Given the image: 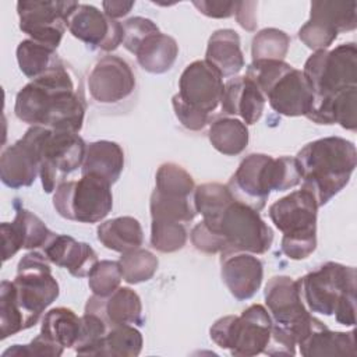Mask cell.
<instances>
[{
	"instance_id": "1",
	"label": "cell",
	"mask_w": 357,
	"mask_h": 357,
	"mask_svg": "<svg viewBox=\"0 0 357 357\" xmlns=\"http://www.w3.org/2000/svg\"><path fill=\"white\" fill-rule=\"evenodd\" d=\"M15 116L31 126L79 132L85 103L64 64L22 86L14 105Z\"/></svg>"
},
{
	"instance_id": "2",
	"label": "cell",
	"mask_w": 357,
	"mask_h": 357,
	"mask_svg": "<svg viewBox=\"0 0 357 357\" xmlns=\"http://www.w3.org/2000/svg\"><path fill=\"white\" fill-rule=\"evenodd\" d=\"M303 185L318 208L343 190L356 169L357 151L351 141L326 137L304 145L296 156Z\"/></svg>"
},
{
	"instance_id": "3",
	"label": "cell",
	"mask_w": 357,
	"mask_h": 357,
	"mask_svg": "<svg viewBox=\"0 0 357 357\" xmlns=\"http://www.w3.org/2000/svg\"><path fill=\"white\" fill-rule=\"evenodd\" d=\"M297 282L311 312L335 315L346 326L356 324V268L326 262Z\"/></svg>"
},
{
	"instance_id": "4",
	"label": "cell",
	"mask_w": 357,
	"mask_h": 357,
	"mask_svg": "<svg viewBox=\"0 0 357 357\" xmlns=\"http://www.w3.org/2000/svg\"><path fill=\"white\" fill-rule=\"evenodd\" d=\"M317 211L314 197L297 190L269 206V218L283 233L282 252L290 259H304L317 248Z\"/></svg>"
},
{
	"instance_id": "5",
	"label": "cell",
	"mask_w": 357,
	"mask_h": 357,
	"mask_svg": "<svg viewBox=\"0 0 357 357\" xmlns=\"http://www.w3.org/2000/svg\"><path fill=\"white\" fill-rule=\"evenodd\" d=\"M272 318L261 304H252L241 315L219 318L209 329L211 339L222 349H229L231 356L252 357L265 353L271 335Z\"/></svg>"
},
{
	"instance_id": "6",
	"label": "cell",
	"mask_w": 357,
	"mask_h": 357,
	"mask_svg": "<svg viewBox=\"0 0 357 357\" xmlns=\"http://www.w3.org/2000/svg\"><path fill=\"white\" fill-rule=\"evenodd\" d=\"M11 284L14 298L26 319L28 328L39 321L43 311L60 293L49 261L39 251H31L20 259L17 275Z\"/></svg>"
},
{
	"instance_id": "7",
	"label": "cell",
	"mask_w": 357,
	"mask_h": 357,
	"mask_svg": "<svg viewBox=\"0 0 357 357\" xmlns=\"http://www.w3.org/2000/svg\"><path fill=\"white\" fill-rule=\"evenodd\" d=\"M53 206L64 219L98 223L112 211V184L96 174H82L79 180L64 181L56 188Z\"/></svg>"
},
{
	"instance_id": "8",
	"label": "cell",
	"mask_w": 357,
	"mask_h": 357,
	"mask_svg": "<svg viewBox=\"0 0 357 357\" xmlns=\"http://www.w3.org/2000/svg\"><path fill=\"white\" fill-rule=\"evenodd\" d=\"M264 296L273 328L291 339L296 346L322 324L307 311L298 282L290 276L271 278Z\"/></svg>"
},
{
	"instance_id": "9",
	"label": "cell",
	"mask_w": 357,
	"mask_h": 357,
	"mask_svg": "<svg viewBox=\"0 0 357 357\" xmlns=\"http://www.w3.org/2000/svg\"><path fill=\"white\" fill-rule=\"evenodd\" d=\"M86 145L78 132L59 131L40 126L39 176L43 190L50 194L66 177L82 166Z\"/></svg>"
},
{
	"instance_id": "10",
	"label": "cell",
	"mask_w": 357,
	"mask_h": 357,
	"mask_svg": "<svg viewBox=\"0 0 357 357\" xmlns=\"http://www.w3.org/2000/svg\"><path fill=\"white\" fill-rule=\"evenodd\" d=\"M303 74L308 79L314 98L335 95L357 86L356 43H342L332 50H317L305 61Z\"/></svg>"
},
{
	"instance_id": "11",
	"label": "cell",
	"mask_w": 357,
	"mask_h": 357,
	"mask_svg": "<svg viewBox=\"0 0 357 357\" xmlns=\"http://www.w3.org/2000/svg\"><path fill=\"white\" fill-rule=\"evenodd\" d=\"M206 225L223 237L226 251L264 254L273 241V233L259 213L234 199L215 222Z\"/></svg>"
},
{
	"instance_id": "12",
	"label": "cell",
	"mask_w": 357,
	"mask_h": 357,
	"mask_svg": "<svg viewBox=\"0 0 357 357\" xmlns=\"http://www.w3.org/2000/svg\"><path fill=\"white\" fill-rule=\"evenodd\" d=\"M77 4V1L60 0L18 1L20 29L32 40L56 50L67 28V18Z\"/></svg>"
},
{
	"instance_id": "13",
	"label": "cell",
	"mask_w": 357,
	"mask_h": 357,
	"mask_svg": "<svg viewBox=\"0 0 357 357\" xmlns=\"http://www.w3.org/2000/svg\"><path fill=\"white\" fill-rule=\"evenodd\" d=\"M226 185L234 201L259 212L276 190V158L265 153L245 156Z\"/></svg>"
},
{
	"instance_id": "14",
	"label": "cell",
	"mask_w": 357,
	"mask_h": 357,
	"mask_svg": "<svg viewBox=\"0 0 357 357\" xmlns=\"http://www.w3.org/2000/svg\"><path fill=\"white\" fill-rule=\"evenodd\" d=\"M223 77L206 60L188 64L178 79V99L194 110L211 114L220 103Z\"/></svg>"
},
{
	"instance_id": "15",
	"label": "cell",
	"mask_w": 357,
	"mask_h": 357,
	"mask_svg": "<svg viewBox=\"0 0 357 357\" xmlns=\"http://www.w3.org/2000/svg\"><path fill=\"white\" fill-rule=\"evenodd\" d=\"M67 29L92 49L112 52L123 43V25L91 4H77L67 18Z\"/></svg>"
},
{
	"instance_id": "16",
	"label": "cell",
	"mask_w": 357,
	"mask_h": 357,
	"mask_svg": "<svg viewBox=\"0 0 357 357\" xmlns=\"http://www.w3.org/2000/svg\"><path fill=\"white\" fill-rule=\"evenodd\" d=\"M40 126H32L22 138L3 149L0 178L10 188L29 187L39 174Z\"/></svg>"
},
{
	"instance_id": "17",
	"label": "cell",
	"mask_w": 357,
	"mask_h": 357,
	"mask_svg": "<svg viewBox=\"0 0 357 357\" xmlns=\"http://www.w3.org/2000/svg\"><path fill=\"white\" fill-rule=\"evenodd\" d=\"M135 88V75L130 64L119 56H105L96 61L88 75V91L99 103H117L128 98Z\"/></svg>"
},
{
	"instance_id": "18",
	"label": "cell",
	"mask_w": 357,
	"mask_h": 357,
	"mask_svg": "<svg viewBox=\"0 0 357 357\" xmlns=\"http://www.w3.org/2000/svg\"><path fill=\"white\" fill-rule=\"evenodd\" d=\"M220 275L230 294L236 300L244 301L259 290L264 266L251 252L225 251L220 254Z\"/></svg>"
},
{
	"instance_id": "19",
	"label": "cell",
	"mask_w": 357,
	"mask_h": 357,
	"mask_svg": "<svg viewBox=\"0 0 357 357\" xmlns=\"http://www.w3.org/2000/svg\"><path fill=\"white\" fill-rule=\"evenodd\" d=\"M0 230L3 262L14 257L21 248H43L56 234L42 222V219L26 209H18L14 220L11 223H1Z\"/></svg>"
},
{
	"instance_id": "20",
	"label": "cell",
	"mask_w": 357,
	"mask_h": 357,
	"mask_svg": "<svg viewBox=\"0 0 357 357\" xmlns=\"http://www.w3.org/2000/svg\"><path fill=\"white\" fill-rule=\"evenodd\" d=\"M265 99L279 114L297 117L307 116L314 100V92L303 71L290 67L268 89Z\"/></svg>"
},
{
	"instance_id": "21",
	"label": "cell",
	"mask_w": 357,
	"mask_h": 357,
	"mask_svg": "<svg viewBox=\"0 0 357 357\" xmlns=\"http://www.w3.org/2000/svg\"><path fill=\"white\" fill-rule=\"evenodd\" d=\"M85 312L100 317L112 325H144L142 303L139 296L130 287H119L106 297L92 296L88 298Z\"/></svg>"
},
{
	"instance_id": "22",
	"label": "cell",
	"mask_w": 357,
	"mask_h": 357,
	"mask_svg": "<svg viewBox=\"0 0 357 357\" xmlns=\"http://www.w3.org/2000/svg\"><path fill=\"white\" fill-rule=\"evenodd\" d=\"M46 259L60 268H66L75 278H88L99 262L95 250L67 234H54L42 248Z\"/></svg>"
},
{
	"instance_id": "23",
	"label": "cell",
	"mask_w": 357,
	"mask_h": 357,
	"mask_svg": "<svg viewBox=\"0 0 357 357\" xmlns=\"http://www.w3.org/2000/svg\"><path fill=\"white\" fill-rule=\"evenodd\" d=\"M266 99L248 77H233L225 86L220 99L222 112L229 116H240L243 123H257L264 112Z\"/></svg>"
},
{
	"instance_id": "24",
	"label": "cell",
	"mask_w": 357,
	"mask_h": 357,
	"mask_svg": "<svg viewBox=\"0 0 357 357\" xmlns=\"http://www.w3.org/2000/svg\"><path fill=\"white\" fill-rule=\"evenodd\" d=\"M317 124H340L343 128H357V86L346 88L335 95L314 98L305 116Z\"/></svg>"
},
{
	"instance_id": "25",
	"label": "cell",
	"mask_w": 357,
	"mask_h": 357,
	"mask_svg": "<svg viewBox=\"0 0 357 357\" xmlns=\"http://www.w3.org/2000/svg\"><path fill=\"white\" fill-rule=\"evenodd\" d=\"M205 60L212 64L222 77H236L244 67L238 33L233 29L215 31L208 40Z\"/></svg>"
},
{
	"instance_id": "26",
	"label": "cell",
	"mask_w": 357,
	"mask_h": 357,
	"mask_svg": "<svg viewBox=\"0 0 357 357\" xmlns=\"http://www.w3.org/2000/svg\"><path fill=\"white\" fill-rule=\"evenodd\" d=\"M124 169V152L113 141H95L86 145L81 174H96L114 184Z\"/></svg>"
},
{
	"instance_id": "27",
	"label": "cell",
	"mask_w": 357,
	"mask_h": 357,
	"mask_svg": "<svg viewBox=\"0 0 357 357\" xmlns=\"http://www.w3.org/2000/svg\"><path fill=\"white\" fill-rule=\"evenodd\" d=\"M134 56H137L138 64L145 71L163 74L174 64L178 56V45L172 36L156 31L139 43Z\"/></svg>"
},
{
	"instance_id": "28",
	"label": "cell",
	"mask_w": 357,
	"mask_h": 357,
	"mask_svg": "<svg viewBox=\"0 0 357 357\" xmlns=\"http://www.w3.org/2000/svg\"><path fill=\"white\" fill-rule=\"evenodd\" d=\"M304 357L315 356H356V336L351 332H333L325 324L314 329L300 344Z\"/></svg>"
},
{
	"instance_id": "29",
	"label": "cell",
	"mask_w": 357,
	"mask_h": 357,
	"mask_svg": "<svg viewBox=\"0 0 357 357\" xmlns=\"http://www.w3.org/2000/svg\"><path fill=\"white\" fill-rule=\"evenodd\" d=\"M98 240L107 248L120 254L139 248L144 241L141 223L132 216H119L100 223L96 229Z\"/></svg>"
},
{
	"instance_id": "30",
	"label": "cell",
	"mask_w": 357,
	"mask_h": 357,
	"mask_svg": "<svg viewBox=\"0 0 357 357\" xmlns=\"http://www.w3.org/2000/svg\"><path fill=\"white\" fill-rule=\"evenodd\" d=\"M310 21L335 32L353 31L357 26V3L354 0H319L311 3Z\"/></svg>"
},
{
	"instance_id": "31",
	"label": "cell",
	"mask_w": 357,
	"mask_h": 357,
	"mask_svg": "<svg viewBox=\"0 0 357 357\" xmlns=\"http://www.w3.org/2000/svg\"><path fill=\"white\" fill-rule=\"evenodd\" d=\"M212 146L227 156L240 155L248 145L247 124L238 119L220 117L212 121L208 132Z\"/></svg>"
},
{
	"instance_id": "32",
	"label": "cell",
	"mask_w": 357,
	"mask_h": 357,
	"mask_svg": "<svg viewBox=\"0 0 357 357\" xmlns=\"http://www.w3.org/2000/svg\"><path fill=\"white\" fill-rule=\"evenodd\" d=\"M79 325L81 317H77L74 311L66 307H56L45 314L40 335L63 349H70L77 342Z\"/></svg>"
},
{
	"instance_id": "33",
	"label": "cell",
	"mask_w": 357,
	"mask_h": 357,
	"mask_svg": "<svg viewBox=\"0 0 357 357\" xmlns=\"http://www.w3.org/2000/svg\"><path fill=\"white\" fill-rule=\"evenodd\" d=\"M17 61L22 74L31 81L63 64L54 49L32 39L20 42L17 46Z\"/></svg>"
},
{
	"instance_id": "34",
	"label": "cell",
	"mask_w": 357,
	"mask_h": 357,
	"mask_svg": "<svg viewBox=\"0 0 357 357\" xmlns=\"http://www.w3.org/2000/svg\"><path fill=\"white\" fill-rule=\"evenodd\" d=\"M149 209L152 219L172 220L183 225L190 223L197 215L191 197L166 195L158 190H153L151 194Z\"/></svg>"
},
{
	"instance_id": "35",
	"label": "cell",
	"mask_w": 357,
	"mask_h": 357,
	"mask_svg": "<svg viewBox=\"0 0 357 357\" xmlns=\"http://www.w3.org/2000/svg\"><path fill=\"white\" fill-rule=\"evenodd\" d=\"M192 195L195 211L202 215V220L206 223L215 222L233 201L227 185L220 183H204L195 187Z\"/></svg>"
},
{
	"instance_id": "36",
	"label": "cell",
	"mask_w": 357,
	"mask_h": 357,
	"mask_svg": "<svg viewBox=\"0 0 357 357\" xmlns=\"http://www.w3.org/2000/svg\"><path fill=\"white\" fill-rule=\"evenodd\" d=\"M142 343V335L134 325H112L107 328L100 356L135 357L141 353Z\"/></svg>"
},
{
	"instance_id": "37",
	"label": "cell",
	"mask_w": 357,
	"mask_h": 357,
	"mask_svg": "<svg viewBox=\"0 0 357 357\" xmlns=\"http://www.w3.org/2000/svg\"><path fill=\"white\" fill-rule=\"evenodd\" d=\"M119 264L123 279L127 283L137 284L149 280L155 275L159 261L151 251L135 248L121 254Z\"/></svg>"
},
{
	"instance_id": "38",
	"label": "cell",
	"mask_w": 357,
	"mask_h": 357,
	"mask_svg": "<svg viewBox=\"0 0 357 357\" xmlns=\"http://www.w3.org/2000/svg\"><path fill=\"white\" fill-rule=\"evenodd\" d=\"M109 325L98 315L85 312L81 317L79 333L74 350L81 356H100Z\"/></svg>"
},
{
	"instance_id": "39",
	"label": "cell",
	"mask_w": 357,
	"mask_h": 357,
	"mask_svg": "<svg viewBox=\"0 0 357 357\" xmlns=\"http://www.w3.org/2000/svg\"><path fill=\"white\" fill-rule=\"evenodd\" d=\"M289 46L290 38L286 32L276 28H265L252 39V61L283 60L289 52Z\"/></svg>"
},
{
	"instance_id": "40",
	"label": "cell",
	"mask_w": 357,
	"mask_h": 357,
	"mask_svg": "<svg viewBox=\"0 0 357 357\" xmlns=\"http://www.w3.org/2000/svg\"><path fill=\"white\" fill-rule=\"evenodd\" d=\"M159 192L176 197H191L195 190L191 174L176 163H163L156 172V188Z\"/></svg>"
},
{
	"instance_id": "41",
	"label": "cell",
	"mask_w": 357,
	"mask_h": 357,
	"mask_svg": "<svg viewBox=\"0 0 357 357\" xmlns=\"http://www.w3.org/2000/svg\"><path fill=\"white\" fill-rule=\"evenodd\" d=\"M0 324L1 339L28 329L26 319L14 298L10 280H3L0 284Z\"/></svg>"
},
{
	"instance_id": "42",
	"label": "cell",
	"mask_w": 357,
	"mask_h": 357,
	"mask_svg": "<svg viewBox=\"0 0 357 357\" xmlns=\"http://www.w3.org/2000/svg\"><path fill=\"white\" fill-rule=\"evenodd\" d=\"M185 225L172 220L152 219L151 244L160 252H174L184 247L187 241Z\"/></svg>"
},
{
	"instance_id": "43",
	"label": "cell",
	"mask_w": 357,
	"mask_h": 357,
	"mask_svg": "<svg viewBox=\"0 0 357 357\" xmlns=\"http://www.w3.org/2000/svg\"><path fill=\"white\" fill-rule=\"evenodd\" d=\"M89 289L95 296L106 297L120 287L123 279L119 261H99L89 273Z\"/></svg>"
},
{
	"instance_id": "44",
	"label": "cell",
	"mask_w": 357,
	"mask_h": 357,
	"mask_svg": "<svg viewBox=\"0 0 357 357\" xmlns=\"http://www.w3.org/2000/svg\"><path fill=\"white\" fill-rule=\"evenodd\" d=\"M123 46L134 54L135 49L139 46V43L151 33L159 31L158 25L144 17H132L124 21L123 24Z\"/></svg>"
},
{
	"instance_id": "45",
	"label": "cell",
	"mask_w": 357,
	"mask_h": 357,
	"mask_svg": "<svg viewBox=\"0 0 357 357\" xmlns=\"http://www.w3.org/2000/svg\"><path fill=\"white\" fill-rule=\"evenodd\" d=\"M298 38L307 47L317 52V50L328 49L337 38V32L308 20L300 28Z\"/></svg>"
},
{
	"instance_id": "46",
	"label": "cell",
	"mask_w": 357,
	"mask_h": 357,
	"mask_svg": "<svg viewBox=\"0 0 357 357\" xmlns=\"http://www.w3.org/2000/svg\"><path fill=\"white\" fill-rule=\"evenodd\" d=\"M191 243L192 245L202 252L216 254L226 251V243L223 237L213 229H211L205 222H199L191 230Z\"/></svg>"
},
{
	"instance_id": "47",
	"label": "cell",
	"mask_w": 357,
	"mask_h": 357,
	"mask_svg": "<svg viewBox=\"0 0 357 357\" xmlns=\"http://www.w3.org/2000/svg\"><path fill=\"white\" fill-rule=\"evenodd\" d=\"M172 105L176 113V117L178 119V121L188 130L192 131H199L202 130L209 120V114L201 113L198 110L191 109L190 106H187L185 103H183L177 95L173 96L172 99Z\"/></svg>"
},
{
	"instance_id": "48",
	"label": "cell",
	"mask_w": 357,
	"mask_h": 357,
	"mask_svg": "<svg viewBox=\"0 0 357 357\" xmlns=\"http://www.w3.org/2000/svg\"><path fill=\"white\" fill-rule=\"evenodd\" d=\"M237 1H222V0H201V1H192V4L198 8L199 13H202L206 17L211 18H229L234 14Z\"/></svg>"
},
{
	"instance_id": "49",
	"label": "cell",
	"mask_w": 357,
	"mask_h": 357,
	"mask_svg": "<svg viewBox=\"0 0 357 357\" xmlns=\"http://www.w3.org/2000/svg\"><path fill=\"white\" fill-rule=\"evenodd\" d=\"M257 6L258 4L255 1H237L236 3L234 15L241 28H244L247 31L255 29V26H257V15H255Z\"/></svg>"
},
{
	"instance_id": "50",
	"label": "cell",
	"mask_w": 357,
	"mask_h": 357,
	"mask_svg": "<svg viewBox=\"0 0 357 357\" xmlns=\"http://www.w3.org/2000/svg\"><path fill=\"white\" fill-rule=\"evenodd\" d=\"M103 7V13L116 20L120 17H124L130 13V10L134 7V1H124V0H109V1H103L102 3Z\"/></svg>"
}]
</instances>
